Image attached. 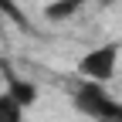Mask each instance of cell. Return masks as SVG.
Segmentation results:
<instances>
[{"label": "cell", "instance_id": "cell-1", "mask_svg": "<svg viewBox=\"0 0 122 122\" xmlns=\"http://www.w3.org/2000/svg\"><path fill=\"white\" fill-rule=\"evenodd\" d=\"M75 105H78V112H85L95 122H122V102L105 85L81 81L75 88Z\"/></svg>", "mask_w": 122, "mask_h": 122}, {"label": "cell", "instance_id": "cell-2", "mask_svg": "<svg viewBox=\"0 0 122 122\" xmlns=\"http://www.w3.org/2000/svg\"><path fill=\"white\" fill-rule=\"evenodd\" d=\"M119 54L122 48L115 41H105V44H95L88 48L81 58H78V78L81 81H95V85H109L115 78V68H119Z\"/></svg>", "mask_w": 122, "mask_h": 122}, {"label": "cell", "instance_id": "cell-3", "mask_svg": "<svg viewBox=\"0 0 122 122\" xmlns=\"http://www.w3.org/2000/svg\"><path fill=\"white\" fill-rule=\"evenodd\" d=\"M7 75V88L4 92H10L14 98H17L24 109H30L37 98H41V92H37V81H30L27 75H17V71H4Z\"/></svg>", "mask_w": 122, "mask_h": 122}, {"label": "cell", "instance_id": "cell-4", "mask_svg": "<svg viewBox=\"0 0 122 122\" xmlns=\"http://www.w3.org/2000/svg\"><path fill=\"white\" fill-rule=\"evenodd\" d=\"M81 4L85 0H48L44 4V17L48 20H68L81 10Z\"/></svg>", "mask_w": 122, "mask_h": 122}, {"label": "cell", "instance_id": "cell-5", "mask_svg": "<svg viewBox=\"0 0 122 122\" xmlns=\"http://www.w3.org/2000/svg\"><path fill=\"white\" fill-rule=\"evenodd\" d=\"M24 105L10 95V92H0V122H24Z\"/></svg>", "mask_w": 122, "mask_h": 122}, {"label": "cell", "instance_id": "cell-6", "mask_svg": "<svg viewBox=\"0 0 122 122\" xmlns=\"http://www.w3.org/2000/svg\"><path fill=\"white\" fill-rule=\"evenodd\" d=\"M0 14H4V17H10L17 27H24V24H27V17H24V10H20L17 0H0Z\"/></svg>", "mask_w": 122, "mask_h": 122}, {"label": "cell", "instance_id": "cell-7", "mask_svg": "<svg viewBox=\"0 0 122 122\" xmlns=\"http://www.w3.org/2000/svg\"><path fill=\"white\" fill-rule=\"evenodd\" d=\"M0 71H7V65H4V58H0Z\"/></svg>", "mask_w": 122, "mask_h": 122}, {"label": "cell", "instance_id": "cell-8", "mask_svg": "<svg viewBox=\"0 0 122 122\" xmlns=\"http://www.w3.org/2000/svg\"><path fill=\"white\" fill-rule=\"evenodd\" d=\"M102 4H112V0H102Z\"/></svg>", "mask_w": 122, "mask_h": 122}]
</instances>
